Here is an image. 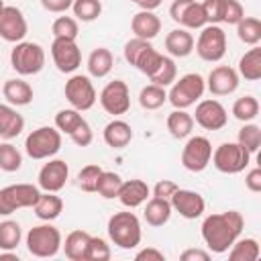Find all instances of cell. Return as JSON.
<instances>
[{
    "label": "cell",
    "instance_id": "obj_1",
    "mask_svg": "<svg viewBox=\"0 0 261 261\" xmlns=\"http://www.w3.org/2000/svg\"><path fill=\"white\" fill-rule=\"evenodd\" d=\"M245 228V218L239 210L214 212L208 214L202 222V239L210 253L222 255L230 249V245L241 237Z\"/></svg>",
    "mask_w": 261,
    "mask_h": 261
},
{
    "label": "cell",
    "instance_id": "obj_2",
    "mask_svg": "<svg viewBox=\"0 0 261 261\" xmlns=\"http://www.w3.org/2000/svg\"><path fill=\"white\" fill-rule=\"evenodd\" d=\"M106 230H108V239L112 241V245H116L118 249H126V251L139 247L143 239L141 220L135 212H130V208L124 212H114L108 218Z\"/></svg>",
    "mask_w": 261,
    "mask_h": 261
},
{
    "label": "cell",
    "instance_id": "obj_3",
    "mask_svg": "<svg viewBox=\"0 0 261 261\" xmlns=\"http://www.w3.org/2000/svg\"><path fill=\"white\" fill-rule=\"evenodd\" d=\"M61 243H63L61 232L51 222L37 224L27 232V249L33 257H39V259L55 257L61 251Z\"/></svg>",
    "mask_w": 261,
    "mask_h": 261
},
{
    "label": "cell",
    "instance_id": "obj_4",
    "mask_svg": "<svg viewBox=\"0 0 261 261\" xmlns=\"http://www.w3.org/2000/svg\"><path fill=\"white\" fill-rule=\"evenodd\" d=\"M204 92H206V80L200 73H186L171 84V90L167 92V102L173 108L186 110L194 106L198 100H202Z\"/></svg>",
    "mask_w": 261,
    "mask_h": 261
},
{
    "label": "cell",
    "instance_id": "obj_5",
    "mask_svg": "<svg viewBox=\"0 0 261 261\" xmlns=\"http://www.w3.org/2000/svg\"><path fill=\"white\" fill-rule=\"evenodd\" d=\"M61 149V133L55 126H39L31 130L24 139V151L31 159H51Z\"/></svg>",
    "mask_w": 261,
    "mask_h": 261
},
{
    "label": "cell",
    "instance_id": "obj_6",
    "mask_svg": "<svg viewBox=\"0 0 261 261\" xmlns=\"http://www.w3.org/2000/svg\"><path fill=\"white\" fill-rule=\"evenodd\" d=\"M10 65L18 75H35L45 67V49L33 41H18L10 51Z\"/></svg>",
    "mask_w": 261,
    "mask_h": 261
},
{
    "label": "cell",
    "instance_id": "obj_7",
    "mask_svg": "<svg viewBox=\"0 0 261 261\" xmlns=\"http://www.w3.org/2000/svg\"><path fill=\"white\" fill-rule=\"evenodd\" d=\"M212 165L226 175L241 173L249 167L251 163V153L241 145V143H220L212 151Z\"/></svg>",
    "mask_w": 261,
    "mask_h": 261
},
{
    "label": "cell",
    "instance_id": "obj_8",
    "mask_svg": "<svg viewBox=\"0 0 261 261\" xmlns=\"http://www.w3.org/2000/svg\"><path fill=\"white\" fill-rule=\"evenodd\" d=\"M41 196V190L33 184H12L0 190V216H10L16 210L33 208Z\"/></svg>",
    "mask_w": 261,
    "mask_h": 261
},
{
    "label": "cell",
    "instance_id": "obj_9",
    "mask_svg": "<svg viewBox=\"0 0 261 261\" xmlns=\"http://www.w3.org/2000/svg\"><path fill=\"white\" fill-rule=\"evenodd\" d=\"M194 49L200 59L208 63H216L226 53V33L220 24H206L200 29L198 41H194Z\"/></svg>",
    "mask_w": 261,
    "mask_h": 261
},
{
    "label": "cell",
    "instance_id": "obj_10",
    "mask_svg": "<svg viewBox=\"0 0 261 261\" xmlns=\"http://www.w3.org/2000/svg\"><path fill=\"white\" fill-rule=\"evenodd\" d=\"M210 159H212V143L202 135L196 137L190 135L181 149V165L192 173H200L210 165Z\"/></svg>",
    "mask_w": 261,
    "mask_h": 261
},
{
    "label": "cell",
    "instance_id": "obj_11",
    "mask_svg": "<svg viewBox=\"0 0 261 261\" xmlns=\"http://www.w3.org/2000/svg\"><path fill=\"white\" fill-rule=\"evenodd\" d=\"M65 98L69 102L71 108L84 112V110H90L98 96H96V88L92 84V80L88 75H82V73H75L71 75L67 82H65Z\"/></svg>",
    "mask_w": 261,
    "mask_h": 261
},
{
    "label": "cell",
    "instance_id": "obj_12",
    "mask_svg": "<svg viewBox=\"0 0 261 261\" xmlns=\"http://www.w3.org/2000/svg\"><path fill=\"white\" fill-rule=\"evenodd\" d=\"M98 100H100V106L104 108V112H108L112 116L126 114L128 108H130V92H128L126 82H122V80L108 82L102 88Z\"/></svg>",
    "mask_w": 261,
    "mask_h": 261
},
{
    "label": "cell",
    "instance_id": "obj_13",
    "mask_svg": "<svg viewBox=\"0 0 261 261\" xmlns=\"http://www.w3.org/2000/svg\"><path fill=\"white\" fill-rule=\"evenodd\" d=\"M192 118L204 130H220L228 122V112H226V108L218 100L206 98V100H198L196 112H194Z\"/></svg>",
    "mask_w": 261,
    "mask_h": 261
},
{
    "label": "cell",
    "instance_id": "obj_14",
    "mask_svg": "<svg viewBox=\"0 0 261 261\" xmlns=\"http://www.w3.org/2000/svg\"><path fill=\"white\" fill-rule=\"evenodd\" d=\"M169 16L173 22H177L181 29H202L206 27V16L202 10V4L196 0H173L169 6Z\"/></svg>",
    "mask_w": 261,
    "mask_h": 261
},
{
    "label": "cell",
    "instance_id": "obj_15",
    "mask_svg": "<svg viewBox=\"0 0 261 261\" xmlns=\"http://www.w3.org/2000/svg\"><path fill=\"white\" fill-rule=\"evenodd\" d=\"M51 57H53L55 67L61 73H73L82 65V51L77 43L71 39H53Z\"/></svg>",
    "mask_w": 261,
    "mask_h": 261
},
{
    "label": "cell",
    "instance_id": "obj_16",
    "mask_svg": "<svg viewBox=\"0 0 261 261\" xmlns=\"http://www.w3.org/2000/svg\"><path fill=\"white\" fill-rule=\"evenodd\" d=\"M29 33V22L20 8L16 6H4L0 12V39L8 43L24 41Z\"/></svg>",
    "mask_w": 261,
    "mask_h": 261
},
{
    "label": "cell",
    "instance_id": "obj_17",
    "mask_svg": "<svg viewBox=\"0 0 261 261\" xmlns=\"http://www.w3.org/2000/svg\"><path fill=\"white\" fill-rule=\"evenodd\" d=\"M169 204H171L173 212H177V214H179L181 218H186V220H196V218H200V216L204 214V210H206L204 198H202L198 192H194V190H181V188H177V190L171 194Z\"/></svg>",
    "mask_w": 261,
    "mask_h": 261
},
{
    "label": "cell",
    "instance_id": "obj_18",
    "mask_svg": "<svg viewBox=\"0 0 261 261\" xmlns=\"http://www.w3.org/2000/svg\"><path fill=\"white\" fill-rule=\"evenodd\" d=\"M39 188L43 192H61L69 179V165L63 159H49L39 169Z\"/></svg>",
    "mask_w": 261,
    "mask_h": 261
},
{
    "label": "cell",
    "instance_id": "obj_19",
    "mask_svg": "<svg viewBox=\"0 0 261 261\" xmlns=\"http://www.w3.org/2000/svg\"><path fill=\"white\" fill-rule=\"evenodd\" d=\"M239 82H241V77H239L234 67L216 65L206 77V88L210 90L212 96H228V94L237 92Z\"/></svg>",
    "mask_w": 261,
    "mask_h": 261
},
{
    "label": "cell",
    "instance_id": "obj_20",
    "mask_svg": "<svg viewBox=\"0 0 261 261\" xmlns=\"http://www.w3.org/2000/svg\"><path fill=\"white\" fill-rule=\"evenodd\" d=\"M151 196V188L147 186V181L143 179H122V186L118 190L116 200L124 206V208H137L141 204H145Z\"/></svg>",
    "mask_w": 261,
    "mask_h": 261
},
{
    "label": "cell",
    "instance_id": "obj_21",
    "mask_svg": "<svg viewBox=\"0 0 261 261\" xmlns=\"http://www.w3.org/2000/svg\"><path fill=\"white\" fill-rule=\"evenodd\" d=\"M130 31L139 39H155L161 33V20L153 10H139L130 20Z\"/></svg>",
    "mask_w": 261,
    "mask_h": 261
},
{
    "label": "cell",
    "instance_id": "obj_22",
    "mask_svg": "<svg viewBox=\"0 0 261 261\" xmlns=\"http://www.w3.org/2000/svg\"><path fill=\"white\" fill-rule=\"evenodd\" d=\"M2 96L6 98V102L10 106H29L33 102V88L29 82L20 80V77H12V80H6L4 86H2Z\"/></svg>",
    "mask_w": 261,
    "mask_h": 261
},
{
    "label": "cell",
    "instance_id": "obj_23",
    "mask_svg": "<svg viewBox=\"0 0 261 261\" xmlns=\"http://www.w3.org/2000/svg\"><path fill=\"white\" fill-rule=\"evenodd\" d=\"M102 139H104V143H106L108 147H112V149H124V147L133 141V128H130V124H128L126 120L114 118V120H110V122L104 126Z\"/></svg>",
    "mask_w": 261,
    "mask_h": 261
},
{
    "label": "cell",
    "instance_id": "obj_24",
    "mask_svg": "<svg viewBox=\"0 0 261 261\" xmlns=\"http://www.w3.org/2000/svg\"><path fill=\"white\" fill-rule=\"evenodd\" d=\"M24 130V118L10 104H0V139H16Z\"/></svg>",
    "mask_w": 261,
    "mask_h": 261
},
{
    "label": "cell",
    "instance_id": "obj_25",
    "mask_svg": "<svg viewBox=\"0 0 261 261\" xmlns=\"http://www.w3.org/2000/svg\"><path fill=\"white\" fill-rule=\"evenodd\" d=\"M171 212H173V208H171L169 200L151 196V198L147 200V204H145L143 218H145V222H147L149 226H155V228H157V226H163V224L169 222Z\"/></svg>",
    "mask_w": 261,
    "mask_h": 261
},
{
    "label": "cell",
    "instance_id": "obj_26",
    "mask_svg": "<svg viewBox=\"0 0 261 261\" xmlns=\"http://www.w3.org/2000/svg\"><path fill=\"white\" fill-rule=\"evenodd\" d=\"M165 49L169 57H188L194 51V35L188 29H173L165 37Z\"/></svg>",
    "mask_w": 261,
    "mask_h": 261
},
{
    "label": "cell",
    "instance_id": "obj_27",
    "mask_svg": "<svg viewBox=\"0 0 261 261\" xmlns=\"http://www.w3.org/2000/svg\"><path fill=\"white\" fill-rule=\"evenodd\" d=\"M35 216L43 222H51L55 220L61 212H63V200L55 194V192H41L37 204L33 206Z\"/></svg>",
    "mask_w": 261,
    "mask_h": 261
},
{
    "label": "cell",
    "instance_id": "obj_28",
    "mask_svg": "<svg viewBox=\"0 0 261 261\" xmlns=\"http://www.w3.org/2000/svg\"><path fill=\"white\" fill-rule=\"evenodd\" d=\"M88 73L92 77H106L114 67V55L106 47H96L88 57Z\"/></svg>",
    "mask_w": 261,
    "mask_h": 261
},
{
    "label": "cell",
    "instance_id": "obj_29",
    "mask_svg": "<svg viewBox=\"0 0 261 261\" xmlns=\"http://www.w3.org/2000/svg\"><path fill=\"white\" fill-rule=\"evenodd\" d=\"M239 77H245L247 82H257L261 80V47L253 45L245 55L239 59Z\"/></svg>",
    "mask_w": 261,
    "mask_h": 261
},
{
    "label": "cell",
    "instance_id": "obj_30",
    "mask_svg": "<svg viewBox=\"0 0 261 261\" xmlns=\"http://www.w3.org/2000/svg\"><path fill=\"white\" fill-rule=\"evenodd\" d=\"M165 124H167V130H169V135L173 139H188L192 135L196 122H194V118H192L190 112L179 110V108H173V112L167 114Z\"/></svg>",
    "mask_w": 261,
    "mask_h": 261
},
{
    "label": "cell",
    "instance_id": "obj_31",
    "mask_svg": "<svg viewBox=\"0 0 261 261\" xmlns=\"http://www.w3.org/2000/svg\"><path fill=\"white\" fill-rule=\"evenodd\" d=\"M90 232L86 230H71L65 237V243H61L63 253L69 261H86V249L90 243Z\"/></svg>",
    "mask_w": 261,
    "mask_h": 261
},
{
    "label": "cell",
    "instance_id": "obj_32",
    "mask_svg": "<svg viewBox=\"0 0 261 261\" xmlns=\"http://www.w3.org/2000/svg\"><path fill=\"white\" fill-rule=\"evenodd\" d=\"M228 253V259L230 261H257L259 255H261V249H259V243L257 239L253 237H245V239H237L230 249L226 251Z\"/></svg>",
    "mask_w": 261,
    "mask_h": 261
},
{
    "label": "cell",
    "instance_id": "obj_33",
    "mask_svg": "<svg viewBox=\"0 0 261 261\" xmlns=\"http://www.w3.org/2000/svg\"><path fill=\"white\" fill-rule=\"evenodd\" d=\"M237 37L245 45H259L261 41V20L257 16H243L237 24Z\"/></svg>",
    "mask_w": 261,
    "mask_h": 261
},
{
    "label": "cell",
    "instance_id": "obj_34",
    "mask_svg": "<svg viewBox=\"0 0 261 261\" xmlns=\"http://www.w3.org/2000/svg\"><path fill=\"white\" fill-rule=\"evenodd\" d=\"M257 114H259V100L255 96L247 94V96H241V98L234 100V104H232V116L237 120H241V122H253L257 118Z\"/></svg>",
    "mask_w": 261,
    "mask_h": 261
},
{
    "label": "cell",
    "instance_id": "obj_35",
    "mask_svg": "<svg viewBox=\"0 0 261 261\" xmlns=\"http://www.w3.org/2000/svg\"><path fill=\"white\" fill-rule=\"evenodd\" d=\"M165 102H167V92H165V88H161L157 84H149L139 92V104L145 110H157Z\"/></svg>",
    "mask_w": 261,
    "mask_h": 261
},
{
    "label": "cell",
    "instance_id": "obj_36",
    "mask_svg": "<svg viewBox=\"0 0 261 261\" xmlns=\"http://www.w3.org/2000/svg\"><path fill=\"white\" fill-rule=\"evenodd\" d=\"M22 230L16 220L0 222V251H14L20 245Z\"/></svg>",
    "mask_w": 261,
    "mask_h": 261
},
{
    "label": "cell",
    "instance_id": "obj_37",
    "mask_svg": "<svg viewBox=\"0 0 261 261\" xmlns=\"http://www.w3.org/2000/svg\"><path fill=\"white\" fill-rule=\"evenodd\" d=\"M149 80H151V84H157V86H161V88L171 86V84L177 80V65H175L173 57L163 55L161 65L157 67V71H155V73H153Z\"/></svg>",
    "mask_w": 261,
    "mask_h": 261
},
{
    "label": "cell",
    "instance_id": "obj_38",
    "mask_svg": "<svg viewBox=\"0 0 261 261\" xmlns=\"http://www.w3.org/2000/svg\"><path fill=\"white\" fill-rule=\"evenodd\" d=\"M122 186V177L114 171H102L98 177V186L96 192L104 198V200H114L118 196V190Z\"/></svg>",
    "mask_w": 261,
    "mask_h": 261
},
{
    "label": "cell",
    "instance_id": "obj_39",
    "mask_svg": "<svg viewBox=\"0 0 261 261\" xmlns=\"http://www.w3.org/2000/svg\"><path fill=\"white\" fill-rule=\"evenodd\" d=\"M75 20L92 22L102 14V2L100 0H73L71 4Z\"/></svg>",
    "mask_w": 261,
    "mask_h": 261
},
{
    "label": "cell",
    "instance_id": "obj_40",
    "mask_svg": "<svg viewBox=\"0 0 261 261\" xmlns=\"http://www.w3.org/2000/svg\"><path fill=\"white\" fill-rule=\"evenodd\" d=\"M22 167V155L12 143H0V169L6 173H14Z\"/></svg>",
    "mask_w": 261,
    "mask_h": 261
},
{
    "label": "cell",
    "instance_id": "obj_41",
    "mask_svg": "<svg viewBox=\"0 0 261 261\" xmlns=\"http://www.w3.org/2000/svg\"><path fill=\"white\" fill-rule=\"evenodd\" d=\"M237 143H241L251 155H255L261 147V128L253 122H245L241 128H239V137H237Z\"/></svg>",
    "mask_w": 261,
    "mask_h": 261
},
{
    "label": "cell",
    "instance_id": "obj_42",
    "mask_svg": "<svg viewBox=\"0 0 261 261\" xmlns=\"http://www.w3.org/2000/svg\"><path fill=\"white\" fill-rule=\"evenodd\" d=\"M51 33H53V39H71V41H75L77 35H80V27H77V20L73 16H57L51 24Z\"/></svg>",
    "mask_w": 261,
    "mask_h": 261
},
{
    "label": "cell",
    "instance_id": "obj_43",
    "mask_svg": "<svg viewBox=\"0 0 261 261\" xmlns=\"http://www.w3.org/2000/svg\"><path fill=\"white\" fill-rule=\"evenodd\" d=\"M82 120H84V116L80 114V110H75V108H63V110H59V112L55 114V128H57L59 133H65V135L69 137L71 130H73Z\"/></svg>",
    "mask_w": 261,
    "mask_h": 261
},
{
    "label": "cell",
    "instance_id": "obj_44",
    "mask_svg": "<svg viewBox=\"0 0 261 261\" xmlns=\"http://www.w3.org/2000/svg\"><path fill=\"white\" fill-rule=\"evenodd\" d=\"M102 171H104V169H102L100 165H96V163H90V165L82 167L80 173H77V186H80V190H82V192H88V194L96 192L98 177H100Z\"/></svg>",
    "mask_w": 261,
    "mask_h": 261
},
{
    "label": "cell",
    "instance_id": "obj_45",
    "mask_svg": "<svg viewBox=\"0 0 261 261\" xmlns=\"http://www.w3.org/2000/svg\"><path fill=\"white\" fill-rule=\"evenodd\" d=\"M110 245L102 237H90L86 249V261H108L110 259Z\"/></svg>",
    "mask_w": 261,
    "mask_h": 261
},
{
    "label": "cell",
    "instance_id": "obj_46",
    "mask_svg": "<svg viewBox=\"0 0 261 261\" xmlns=\"http://www.w3.org/2000/svg\"><path fill=\"white\" fill-rule=\"evenodd\" d=\"M149 47H153V45H151V41L135 37V39H130V41H126V43H124L122 55H124L126 63H130V65L135 67V63L139 61V57H141V55H143V53H145Z\"/></svg>",
    "mask_w": 261,
    "mask_h": 261
},
{
    "label": "cell",
    "instance_id": "obj_47",
    "mask_svg": "<svg viewBox=\"0 0 261 261\" xmlns=\"http://www.w3.org/2000/svg\"><path fill=\"white\" fill-rule=\"evenodd\" d=\"M243 16H245V8L239 0H224V4H222V22L237 24Z\"/></svg>",
    "mask_w": 261,
    "mask_h": 261
},
{
    "label": "cell",
    "instance_id": "obj_48",
    "mask_svg": "<svg viewBox=\"0 0 261 261\" xmlns=\"http://www.w3.org/2000/svg\"><path fill=\"white\" fill-rule=\"evenodd\" d=\"M202 10L208 24H220L222 22V4L224 0H202Z\"/></svg>",
    "mask_w": 261,
    "mask_h": 261
},
{
    "label": "cell",
    "instance_id": "obj_49",
    "mask_svg": "<svg viewBox=\"0 0 261 261\" xmlns=\"http://www.w3.org/2000/svg\"><path fill=\"white\" fill-rule=\"evenodd\" d=\"M69 139L77 145V147H88V145H92V141H94V133H92V126L88 124V120L84 118L73 130H71V135H69Z\"/></svg>",
    "mask_w": 261,
    "mask_h": 261
},
{
    "label": "cell",
    "instance_id": "obj_50",
    "mask_svg": "<svg viewBox=\"0 0 261 261\" xmlns=\"http://www.w3.org/2000/svg\"><path fill=\"white\" fill-rule=\"evenodd\" d=\"M177 188H179V186H177L175 181H171V179H159V181L153 186V196H155V198H165V200H169L171 194H173Z\"/></svg>",
    "mask_w": 261,
    "mask_h": 261
},
{
    "label": "cell",
    "instance_id": "obj_51",
    "mask_svg": "<svg viewBox=\"0 0 261 261\" xmlns=\"http://www.w3.org/2000/svg\"><path fill=\"white\" fill-rule=\"evenodd\" d=\"M73 0H41V6L47 10V12H53V14H63L71 8Z\"/></svg>",
    "mask_w": 261,
    "mask_h": 261
},
{
    "label": "cell",
    "instance_id": "obj_52",
    "mask_svg": "<svg viewBox=\"0 0 261 261\" xmlns=\"http://www.w3.org/2000/svg\"><path fill=\"white\" fill-rule=\"evenodd\" d=\"M245 186L249 192L253 194H259L261 192V169L259 167H253L251 171H247L245 175Z\"/></svg>",
    "mask_w": 261,
    "mask_h": 261
},
{
    "label": "cell",
    "instance_id": "obj_53",
    "mask_svg": "<svg viewBox=\"0 0 261 261\" xmlns=\"http://www.w3.org/2000/svg\"><path fill=\"white\" fill-rule=\"evenodd\" d=\"M210 255H212L210 251L192 247V249H186V251L179 255V259H181V261H210Z\"/></svg>",
    "mask_w": 261,
    "mask_h": 261
},
{
    "label": "cell",
    "instance_id": "obj_54",
    "mask_svg": "<svg viewBox=\"0 0 261 261\" xmlns=\"http://www.w3.org/2000/svg\"><path fill=\"white\" fill-rule=\"evenodd\" d=\"M137 261H165V255L163 251L155 249V247H147V249H141L137 255H135Z\"/></svg>",
    "mask_w": 261,
    "mask_h": 261
},
{
    "label": "cell",
    "instance_id": "obj_55",
    "mask_svg": "<svg viewBox=\"0 0 261 261\" xmlns=\"http://www.w3.org/2000/svg\"><path fill=\"white\" fill-rule=\"evenodd\" d=\"M161 2L163 0H139L137 4L141 6V10H155V8L161 6Z\"/></svg>",
    "mask_w": 261,
    "mask_h": 261
},
{
    "label": "cell",
    "instance_id": "obj_56",
    "mask_svg": "<svg viewBox=\"0 0 261 261\" xmlns=\"http://www.w3.org/2000/svg\"><path fill=\"white\" fill-rule=\"evenodd\" d=\"M6 4H4V0H0V12H2V8H4Z\"/></svg>",
    "mask_w": 261,
    "mask_h": 261
},
{
    "label": "cell",
    "instance_id": "obj_57",
    "mask_svg": "<svg viewBox=\"0 0 261 261\" xmlns=\"http://www.w3.org/2000/svg\"><path fill=\"white\" fill-rule=\"evenodd\" d=\"M130 2H135V4H137V2H139V0H130Z\"/></svg>",
    "mask_w": 261,
    "mask_h": 261
}]
</instances>
